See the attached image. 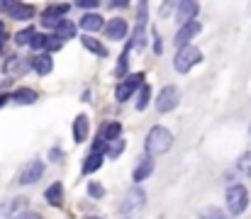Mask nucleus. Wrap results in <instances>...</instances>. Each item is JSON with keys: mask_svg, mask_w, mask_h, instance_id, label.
<instances>
[{"mask_svg": "<svg viewBox=\"0 0 251 219\" xmlns=\"http://www.w3.org/2000/svg\"><path fill=\"white\" fill-rule=\"evenodd\" d=\"M173 146V134L168 132L166 127H151L149 134H147V142H144V153L149 156H164L171 151Z\"/></svg>", "mask_w": 251, "mask_h": 219, "instance_id": "obj_1", "label": "nucleus"}, {"mask_svg": "<svg viewBox=\"0 0 251 219\" xmlns=\"http://www.w3.org/2000/svg\"><path fill=\"white\" fill-rule=\"evenodd\" d=\"M225 200H227V210H229V215L239 217V215H244L247 207H249V190H247L244 185L234 183V185L227 188Z\"/></svg>", "mask_w": 251, "mask_h": 219, "instance_id": "obj_2", "label": "nucleus"}, {"mask_svg": "<svg viewBox=\"0 0 251 219\" xmlns=\"http://www.w3.org/2000/svg\"><path fill=\"white\" fill-rule=\"evenodd\" d=\"M200 61H202V51L190 44V47H183V49L176 51V56H173V69L178 73H188L195 64H200Z\"/></svg>", "mask_w": 251, "mask_h": 219, "instance_id": "obj_3", "label": "nucleus"}, {"mask_svg": "<svg viewBox=\"0 0 251 219\" xmlns=\"http://www.w3.org/2000/svg\"><path fill=\"white\" fill-rule=\"evenodd\" d=\"M178 102H180V90L176 85H164L159 90V95H156V112L168 115V112H173L178 107Z\"/></svg>", "mask_w": 251, "mask_h": 219, "instance_id": "obj_4", "label": "nucleus"}, {"mask_svg": "<svg viewBox=\"0 0 251 219\" xmlns=\"http://www.w3.org/2000/svg\"><path fill=\"white\" fill-rule=\"evenodd\" d=\"M147 205V193L144 188H129L127 195L122 197V205H120V215H129V212H137Z\"/></svg>", "mask_w": 251, "mask_h": 219, "instance_id": "obj_5", "label": "nucleus"}, {"mask_svg": "<svg viewBox=\"0 0 251 219\" xmlns=\"http://www.w3.org/2000/svg\"><path fill=\"white\" fill-rule=\"evenodd\" d=\"M144 85V73H134V75H127L120 85H117V90H115V97L120 100V102H127L134 93H139V88Z\"/></svg>", "mask_w": 251, "mask_h": 219, "instance_id": "obj_6", "label": "nucleus"}, {"mask_svg": "<svg viewBox=\"0 0 251 219\" xmlns=\"http://www.w3.org/2000/svg\"><path fill=\"white\" fill-rule=\"evenodd\" d=\"M0 10L7 12V17L20 20V22L34 17V7L27 5V2H20V0H0Z\"/></svg>", "mask_w": 251, "mask_h": 219, "instance_id": "obj_7", "label": "nucleus"}, {"mask_svg": "<svg viewBox=\"0 0 251 219\" xmlns=\"http://www.w3.org/2000/svg\"><path fill=\"white\" fill-rule=\"evenodd\" d=\"M66 12H69V5L64 2V5H51V7H47L44 12H42V24L47 27V29H56L64 20H66Z\"/></svg>", "mask_w": 251, "mask_h": 219, "instance_id": "obj_8", "label": "nucleus"}, {"mask_svg": "<svg viewBox=\"0 0 251 219\" xmlns=\"http://www.w3.org/2000/svg\"><path fill=\"white\" fill-rule=\"evenodd\" d=\"M198 12H200L198 0H178V5H176V20H178V24L195 22Z\"/></svg>", "mask_w": 251, "mask_h": 219, "instance_id": "obj_9", "label": "nucleus"}, {"mask_svg": "<svg viewBox=\"0 0 251 219\" xmlns=\"http://www.w3.org/2000/svg\"><path fill=\"white\" fill-rule=\"evenodd\" d=\"M127 34H129V24H127V20H122V17H112V20H107V24H105V37H107V39H112V42H122Z\"/></svg>", "mask_w": 251, "mask_h": 219, "instance_id": "obj_10", "label": "nucleus"}, {"mask_svg": "<svg viewBox=\"0 0 251 219\" xmlns=\"http://www.w3.org/2000/svg\"><path fill=\"white\" fill-rule=\"evenodd\" d=\"M200 29H202V27H200V22H198V20H195V22H188V24H180V29H178L176 39H173V42H176V47H178V49L190 47V42L200 34Z\"/></svg>", "mask_w": 251, "mask_h": 219, "instance_id": "obj_11", "label": "nucleus"}, {"mask_svg": "<svg viewBox=\"0 0 251 219\" xmlns=\"http://www.w3.org/2000/svg\"><path fill=\"white\" fill-rule=\"evenodd\" d=\"M154 166H156V161H154V156H149V153H144L139 161H137V166H134V170H132V180L139 185V183H144L151 173H154Z\"/></svg>", "mask_w": 251, "mask_h": 219, "instance_id": "obj_12", "label": "nucleus"}, {"mask_svg": "<svg viewBox=\"0 0 251 219\" xmlns=\"http://www.w3.org/2000/svg\"><path fill=\"white\" fill-rule=\"evenodd\" d=\"M42 175H44V163H42V161H29V163L22 168V173H20V185H32V183H37Z\"/></svg>", "mask_w": 251, "mask_h": 219, "instance_id": "obj_13", "label": "nucleus"}, {"mask_svg": "<svg viewBox=\"0 0 251 219\" xmlns=\"http://www.w3.org/2000/svg\"><path fill=\"white\" fill-rule=\"evenodd\" d=\"M29 64H32V71L39 73V75H49V73H51V69H54L51 54H47V51H42V54H34V56L29 59Z\"/></svg>", "mask_w": 251, "mask_h": 219, "instance_id": "obj_14", "label": "nucleus"}, {"mask_svg": "<svg viewBox=\"0 0 251 219\" xmlns=\"http://www.w3.org/2000/svg\"><path fill=\"white\" fill-rule=\"evenodd\" d=\"M105 24H107V22H105L102 15H98V12H85L83 17H81V27H83V32H100Z\"/></svg>", "mask_w": 251, "mask_h": 219, "instance_id": "obj_15", "label": "nucleus"}, {"mask_svg": "<svg viewBox=\"0 0 251 219\" xmlns=\"http://www.w3.org/2000/svg\"><path fill=\"white\" fill-rule=\"evenodd\" d=\"M44 200L51 205V207H64V185L61 183H51L44 193Z\"/></svg>", "mask_w": 251, "mask_h": 219, "instance_id": "obj_16", "label": "nucleus"}, {"mask_svg": "<svg viewBox=\"0 0 251 219\" xmlns=\"http://www.w3.org/2000/svg\"><path fill=\"white\" fill-rule=\"evenodd\" d=\"M100 137H102L107 144L122 139V124H120V122H105V124L100 127Z\"/></svg>", "mask_w": 251, "mask_h": 219, "instance_id": "obj_17", "label": "nucleus"}, {"mask_svg": "<svg viewBox=\"0 0 251 219\" xmlns=\"http://www.w3.org/2000/svg\"><path fill=\"white\" fill-rule=\"evenodd\" d=\"M102 161H105V153H95V151H90V153L85 156L81 173H83V175H90V173L100 170V168H102Z\"/></svg>", "mask_w": 251, "mask_h": 219, "instance_id": "obj_18", "label": "nucleus"}, {"mask_svg": "<svg viewBox=\"0 0 251 219\" xmlns=\"http://www.w3.org/2000/svg\"><path fill=\"white\" fill-rule=\"evenodd\" d=\"M88 129H90L88 117H85V115H78V117L74 120V142H76V144H83L85 139H88Z\"/></svg>", "mask_w": 251, "mask_h": 219, "instance_id": "obj_19", "label": "nucleus"}, {"mask_svg": "<svg viewBox=\"0 0 251 219\" xmlns=\"http://www.w3.org/2000/svg\"><path fill=\"white\" fill-rule=\"evenodd\" d=\"M81 42H83V47L88 49V51H90V54H95V56H102V59L107 56V49H105V44H102V42H98L95 37L83 34V37H81Z\"/></svg>", "mask_w": 251, "mask_h": 219, "instance_id": "obj_20", "label": "nucleus"}, {"mask_svg": "<svg viewBox=\"0 0 251 219\" xmlns=\"http://www.w3.org/2000/svg\"><path fill=\"white\" fill-rule=\"evenodd\" d=\"M34 37H37V29H34V27H25V29H20V32L15 34V44H17V47H32Z\"/></svg>", "mask_w": 251, "mask_h": 219, "instance_id": "obj_21", "label": "nucleus"}, {"mask_svg": "<svg viewBox=\"0 0 251 219\" xmlns=\"http://www.w3.org/2000/svg\"><path fill=\"white\" fill-rule=\"evenodd\" d=\"M12 100H15L17 105H32V102L37 100V93H34L32 88H20V90L12 93Z\"/></svg>", "mask_w": 251, "mask_h": 219, "instance_id": "obj_22", "label": "nucleus"}, {"mask_svg": "<svg viewBox=\"0 0 251 219\" xmlns=\"http://www.w3.org/2000/svg\"><path fill=\"white\" fill-rule=\"evenodd\" d=\"M25 69H32V64H29V61H25V59H17V56H10V59H7V66H5V71H10L12 75L27 73Z\"/></svg>", "mask_w": 251, "mask_h": 219, "instance_id": "obj_23", "label": "nucleus"}, {"mask_svg": "<svg viewBox=\"0 0 251 219\" xmlns=\"http://www.w3.org/2000/svg\"><path fill=\"white\" fill-rule=\"evenodd\" d=\"M54 34H56V37H61L64 42H69V39H74V37H76V24H74L71 20H64V22L54 29Z\"/></svg>", "mask_w": 251, "mask_h": 219, "instance_id": "obj_24", "label": "nucleus"}, {"mask_svg": "<svg viewBox=\"0 0 251 219\" xmlns=\"http://www.w3.org/2000/svg\"><path fill=\"white\" fill-rule=\"evenodd\" d=\"M149 100H151V85H149V83H144V85L139 88V93H137V110H139V112H142V110H147Z\"/></svg>", "mask_w": 251, "mask_h": 219, "instance_id": "obj_25", "label": "nucleus"}, {"mask_svg": "<svg viewBox=\"0 0 251 219\" xmlns=\"http://www.w3.org/2000/svg\"><path fill=\"white\" fill-rule=\"evenodd\" d=\"M64 47V39L61 37H56V34H47V42H44V51L49 54V51H59Z\"/></svg>", "mask_w": 251, "mask_h": 219, "instance_id": "obj_26", "label": "nucleus"}, {"mask_svg": "<svg viewBox=\"0 0 251 219\" xmlns=\"http://www.w3.org/2000/svg\"><path fill=\"white\" fill-rule=\"evenodd\" d=\"M200 219H227V212H222L220 207L210 205V207H205V210L200 212Z\"/></svg>", "mask_w": 251, "mask_h": 219, "instance_id": "obj_27", "label": "nucleus"}, {"mask_svg": "<svg viewBox=\"0 0 251 219\" xmlns=\"http://www.w3.org/2000/svg\"><path fill=\"white\" fill-rule=\"evenodd\" d=\"M125 139H117V142H112V144H110V148H107V156H110V158H117V156H120V153H122V151H125Z\"/></svg>", "mask_w": 251, "mask_h": 219, "instance_id": "obj_28", "label": "nucleus"}, {"mask_svg": "<svg viewBox=\"0 0 251 219\" xmlns=\"http://www.w3.org/2000/svg\"><path fill=\"white\" fill-rule=\"evenodd\" d=\"M88 195H90V197H95V200H100V197L105 195V188H102L100 183H95V180H93V183H88Z\"/></svg>", "mask_w": 251, "mask_h": 219, "instance_id": "obj_29", "label": "nucleus"}, {"mask_svg": "<svg viewBox=\"0 0 251 219\" xmlns=\"http://www.w3.org/2000/svg\"><path fill=\"white\" fill-rule=\"evenodd\" d=\"M239 170L251 178V153H244V156L239 158Z\"/></svg>", "mask_w": 251, "mask_h": 219, "instance_id": "obj_30", "label": "nucleus"}, {"mask_svg": "<svg viewBox=\"0 0 251 219\" xmlns=\"http://www.w3.org/2000/svg\"><path fill=\"white\" fill-rule=\"evenodd\" d=\"M44 42H47V34H42V32H37V37H34V42H32V47L29 49H34V51H44Z\"/></svg>", "mask_w": 251, "mask_h": 219, "instance_id": "obj_31", "label": "nucleus"}, {"mask_svg": "<svg viewBox=\"0 0 251 219\" xmlns=\"http://www.w3.org/2000/svg\"><path fill=\"white\" fill-rule=\"evenodd\" d=\"M127 69H129V59H127V54H125V56H120V64H117V75H120V78H127Z\"/></svg>", "mask_w": 251, "mask_h": 219, "instance_id": "obj_32", "label": "nucleus"}, {"mask_svg": "<svg viewBox=\"0 0 251 219\" xmlns=\"http://www.w3.org/2000/svg\"><path fill=\"white\" fill-rule=\"evenodd\" d=\"M76 5L83 7V10H95L100 5V0H76Z\"/></svg>", "mask_w": 251, "mask_h": 219, "instance_id": "obj_33", "label": "nucleus"}, {"mask_svg": "<svg viewBox=\"0 0 251 219\" xmlns=\"http://www.w3.org/2000/svg\"><path fill=\"white\" fill-rule=\"evenodd\" d=\"M17 219H44L39 212H34V210H25V212H20Z\"/></svg>", "mask_w": 251, "mask_h": 219, "instance_id": "obj_34", "label": "nucleus"}, {"mask_svg": "<svg viewBox=\"0 0 251 219\" xmlns=\"http://www.w3.org/2000/svg\"><path fill=\"white\" fill-rule=\"evenodd\" d=\"M107 2H110V7H125L129 0H107Z\"/></svg>", "mask_w": 251, "mask_h": 219, "instance_id": "obj_35", "label": "nucleus"}, {"mask_svg": "<svg viewBox=\"0 0 251 219\" xmlns=\"http://www.w3.org/2000/svg\"><path fill=\"white\" fill-rule=\"evenodd\" d=\"M7 39V29H5V22L0 20V42H5Z\"/></svg>", "mask_w": 251, "mask_h": 219, "instance_id": "obj_36", "label": "nucleus"}, {"mask_svg": "<svg viewBox=\"0 0 251 219\" xmlns=\"http://www.w3.org/2000/svg\"><path fill=\"white\" fill-rule=\"evenodd\" d=\"M7 100H10V95H5V93H0V107H2V105H5Z\"/></svg>", "mask_w": 251, "mask_h": 219, "instance_id": "obj_37", "label": "nucleus"}, {"mask_svg": "<svg viewBox=\"0 0 251 219\" xmlns=\"http://www.w3.org/2000/svg\"><path fill=\"white\" fill-rule=\"evenodd\" d=\"M0 54H5V42H0Z\"/></svg>", "mask_w": 251, "mask_h": 219, "instance_id": "obj_38", "label": "nucleus"}, {"mask_svg": "<svg viewBox=\"0 0 251 219\" xmlns=\"http://www.w3.org/2000/svg\"><path fill=\"white\" fill-rule=\"evenodd\" d=\"M90 219H100V217H90Z\"/></svg>", "mask_w": 251, "mask_h": 219, "instance_id": "obj_39", "label": "nucleus"}, {"mask_svg": "<svg viewBox=\"0 0 251 219\" xmlns=\"http://www.w3.org/2000/svg\"><path fill=\"white\" fill-rule=\"evenodd\" d=\"M122 219H129V217H122Z\"/></svg>", "mask_w": 251, "mask_h": 219, "instance_id": "obj_40", "label": "nucleus"}]
</instances>
